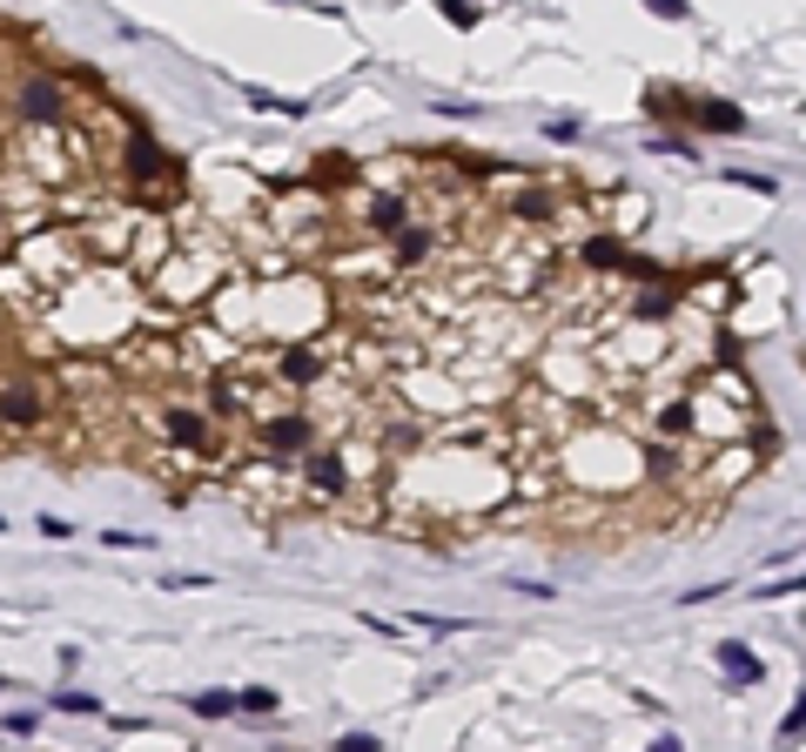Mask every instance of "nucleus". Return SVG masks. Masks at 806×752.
<instances>
[{"label":"nucleus","instance_id":"13","mask_svg":"<svg viewBox=\"0 0 806 752\" xmlns=\"http://www.w3.org/2000/svg\"><path fill=\"white\" fill-rule=\"evenodd\" d=\"M236 705L256 712V719H269V712H276V692H269V686H249V692H236Z\"/></svg>","mask_w":806,"mask_h":752},{"label":"nucleus","instance_id":"9","mask_svg":"<svg viewBox=\"0 0 806 752\" xmlns=\"http://www.w3.org/2000/svg\"><path fill=\"white\" fill-rule=\"evenodd\" d=\"M404 222H417V215H410V202H397V195H376V202H370V229L376 235H397Z\"/></svg>","mask_w":806,"mask_h":752},{"label":"nucleus","instance_id":"5","mask_svg":"<svg viewBox=\"0 0 806 752\" xmlns=\"http://www.w3.org/2000/svg\"><path fill=\"white\" fill-rule=\"evenodd\" d=\"M296 464H302V470H310V491H317L323 504H336L343 491H350V464H343L336 451H317V444H310V451H302Z\"/></svg>","mask_w":806,"mask_h":752},{"label":"nucleus","instance_id":"19","mask_svg":"<svg viewBox=\"0 0 806 752\" xmlns=\"http://www.w3.org/2000/svg\"><path fill=\"white\" fill-rule=\"evenodd\" d=\"M54 705H61V712H101V699H88V692H61Z\"/></svg>","mask_w":806,"mask_h":752},{"label":"nucleus","instance_id":"4","mask_svg":"<svg viewBox=\"0 0 806 752\" xmlns=\"http://www.w3.org/2000/svg\"><path fill=\"white\" fill-rule=\"evenodd\" d=\"M122 169H128V182L135 188H148V182H175V162L148 141V135H128V148H122Z\"/></svg>","mask_w":806,"mask_h":752},{"label":"nucleus","instance_id":"7","mask_svg":"<svg viewBox=\"0 0 806 752\" xmlns=\"http://www.w3.org/2000/svg\"><path fill=\"white\" fill-rule=\"evenodd\" d=\"M48 417V397H41V383H8V390H0V423H21V430H34V423H41Z\"/></svg>","mask_w":806,"mask_h":752},{"label":"nucleus","instance_id":"2","mask_svg":"<svg viewBox=\"0 0 806 752\" xmlns=\"http://www.w3.org/2000/svg\"><path fill=\"white\" fill-rule=\"evenodd\" d=\"M310 444H317V417L310 410H262L256 417V451L269 464H296Z\"/></svg>","mask_w":806,"mask_h":752},{"label":"nucleus","instance_id":"3","mask_svg":"<svg viewBox=\"0 0 806 752\" xmlns=\"http://www.w3.org/2000/svg\"><path fill=\"white\" fill-rule=\"evenodd\" d=\"M222 437H228V430H215L202 410H188V404H169V410H162V444H175V451L222 457Z\"/></svg>","mask_w":806,"mask_h":752},{"label":"nucleus","instance_id":"16","mask_svg":"<svg viewBox=\"0 0 806 752\" xmlns=\"http://www.w3.org/2000/svg\"><path fill=\"white\" fill-rule=\"evenodd\" d=\"M726 182H740V188H753V195H780V182H766V175H740V169H726Z\"/></svg>","mask_w":806,"mask_h":752},{"label":"nucleus","instance_id":"15","mask_svg":"<svg viewBox=\"0 0 806 752\" xmlns=\"http://www.w3.org/2000/svg\"><path fill=\"white\" fill-rule=\"evenodd\" d=\"M659 21H693V0H645Z\"/></svg>","mask_w":806,"mask_h":752},{"label":"nucleus","instance_id":"6","mask_svg":"<svg viewBox=\"0 0 806 752\" xmlns=\"http://www.w3.org/2000/svg\"><path fill=\"white\" fill-rule=\"evenodd\" d=\"M276 383L283 390H323L330 383V363H323L317 349H283L276 356Z\"/></svg>","mask_w":806,"mask_h":752},{"label":"nucleus","instance_id":"18","mask_svg":"<svg viewBox=\"0 0 806 752\" xmlns=\"http://www.w3.org/2000/svg\"><path fill=\"white\" fill-rule=\"evenodd\" d=\"M101 544H114V551H148V544H156V538H135V531H108Z\"/></svg>","mask_w":806,"mask_h":752},{"label":"nucleus","instance_id":"20","mask_svg":"<svg viewBox=\"0 0 806 752\" xmlns=\"http://www.w3.org/2000/svg\"><path fill=\"white\" fill-rule=\"evenodd\" d=\"M545 135H551V141H571V135H579V114H558V122H545Z\"/></svg>","mask_w":806,"mask_h":752},{"label":"nucleus","instance_id":"11","mask_svg":"<svg viewBox=\"0 0 806 752\" xmlns=\"http://www.w3.org/2000/svg\"><path fill=\"white\" fill-rule=\"evenodd\" d=\"M243 101H249V108H262V114H310V101H283V95H269V88H256V82L243 88Z\"/></svg>","mask_w":806,"mask_h":752},{"label":"nucleus","instance_id":"10","mask_svg":"<svg viewBox=\"0 0 806 752\" xmlns=\"http://www.w3.org/2000/svg\"><path fill=\"white\" fill-rule=\"evenodd\" d=\"M719 665H726V679H733V686H759V658L746 645H719Z\"/></svg>","mask_w":806,"mask_h":752},{"label":"nucleus","instance_id":"14","mask_svg":"<svg viewBox=\"0 0 806 752\" xmlns=\"http://www.w3.org/2000/svg\"><path fill=\"white\" fill-rule=\"evenodd\" d=\"M437 14H444L450 27H478V8H471V0H437Z\"/></svg>","mask_w":806,"mask_h":752},{"label":"nucleus","instance_id":"17","mask_svg":"<svg viewBox=\"0 0 806 752\" xmlns=\"http://www.w3.org/2000/svg\"><path fill=\"white\" fill-rule=\"evenodd\" d=\"M799 732H806V692H799V705L780 719V739H799Z\"/></svg>","mask_w":806,"mask_h":752},{"label":"nucleus","instance_id":"1","mask_svg":"<svg viewBox=\"0 0 806 752\" xmlns=\"http://www.w3.org/2000/svg\"><path fill=\"white\" fill-rule=\"evenodd\" d=\"M14 122L21 128H74V95L54 74H21L14 82Z\"/></svg>","mask_w":806,"mask_h":752},{"label":"nucleus","instance_id":"8","mask_svg":"<svg viewBox=\"0 0 806 752\" xmlns=\"http://www.w3.org/2000/svg\"><path fill=\"white\" fill-rule=\"evenodd\" d=\"M672 101H685V108H693V122L712 128V135H746V114L733 101H693V95H672Z\"/></svg>","mask_w":806,"mask_h":752},{"label":"nucleus","instance_id":"12","mask_svg":"<svg viewBox=\"0 0 806 752\" xmlns=\"http://www.w3.org/2000/svg\"><path fill=\"white\" fill-rule=\"evenodd\" d=\"M188 712H196V719H228V712H243V705H236V692H196Z\"/></svg>","mask_w":806,"mask_h":752}]
</instances>
